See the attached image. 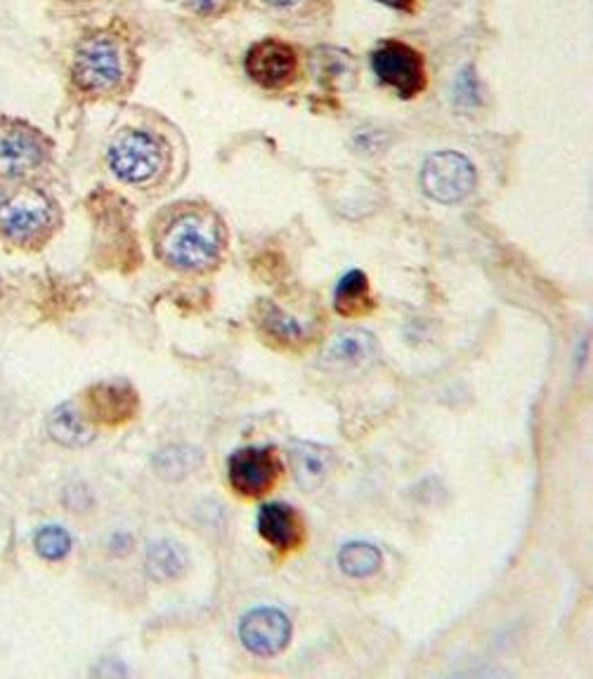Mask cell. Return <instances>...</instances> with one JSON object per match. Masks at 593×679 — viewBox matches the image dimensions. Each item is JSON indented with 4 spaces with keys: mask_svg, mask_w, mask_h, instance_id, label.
Here are the masks:
<instances>
[{
    "mask_svg": "<svg viewBox=\"0 0 593 679\" xmlns=\"http://www.w3.org/2000/svg\"><path fill=\"white\" fill-rule=\"evenodd\" d=\"M475 168L464 153L445 149L431 153L421 170V187L437 203H456L475 189Z\"/></svg>",
    "mask_w": 593,
    "mask_h": 679,
    "instance_id": "7",
    "label": "cell"
},
{
    "mask_svg": "<svg viewBox=\"0 0 593 679\" xmlns=\"http://www.w3.org/2000/svg\"><path fill=\"white\" fill-rule=\"evenodd\" d=\"M60 3H67V6H88V3H95V0H60Z\"/></svg>",
    "mask_w": 593,
    "mask_h": 679,
    "instance_id": "24",
    "label": "cell"
},
{
    "mask_svg": "<svg viewBox=\"0 0 593 679\" xmlns=\"http://www.w3.org/2000/svg\"><path fill=\"white\" fill-rule=\"evenodd\" d=\"M176 3L199 19H220L233 12L239 0H176Z\"/></svg>",
    "mask_w": 593,
    "mask_h": 679,
    "instance_id": "21",
    "label": "cell"
},
{
    "mask_svg": "<svg viewBox=\"0 0 593 679\" xmlns=\"http://www.w3.org/2000/svg\"><path fill=\"white\" fill-rule=\"evenodd\" d=\"M279 470L281 468L275 449H256V446H251V449L233 453V458L227 460L229 483H233L235 491L248 498L270 491L279 477Z\"/></svg>",
    "mask_w": 593,
    "mask_h": 679,
    "instance_id": "9",
    "label": "cell"
},
{
    "mask_svg": "<svg viewBox=\"0 0 593 679\" xmlns=\"http://www.w3.org/2000/svg\"><path fill=\"white\" fill-rule=\"evenodd\" d=\"M369 307H372V298H369L367 277L362 274V271H350V274L340 279L336 288V309L343 317H355V314H365Z\"/></svg>",
    "mask_w": 593,
    "mask_h": 679,
    "instance_id": "16",
    "label": "cell"
},
{
    "mask_svg": "<svg viewBox=\"0 0 593 679\" xmlns=\"http://www.w3.org/2000/svg\"><path fill=\"white\" fill-rule=\"evenodd\" d=\"M48 432L55 441L62 446H86L92 441V430L86 425L83 416L76 411L73 403H62L60 409H55L48 418Z\"/></svg>",
    "mask_w": 593,
    "mask_h": 679,
    "instance_id": "15",
    "label": "cell"
},
{
    "mask_svg": "<svg viewBox=\"0 0 593 679\" xmlns=\"http://www.w3.org/2000/svg\"><path fill=\"white\" fill-rule=\"evenodd\" d=\"M334 456L329 449H324L313 441H296L291 446V470L298 481V487L305 491L319 489L332 472Z\"/></svg>",
    "mask_w": 593,
    "mask_h": 679,
    "instance_id": "13",
    "label": "cell"
},
{
    "mask_svg": "<svg viewBox=\"0 0 593 679\" xmlns=\"http://www.w3.org/2000/svg\"><path fill=\"white\" fill-rule=\"evenodd\" d=\"M71 88L88 100L126 97L138 81V52L117 24L86 33L69 67Z\"/></svg>",
    "mask_w": 593,
    "mask_h": 679,
    "instance_id": "1",
    "label": "cell"
},
{
    "mask_svg": "<svg viewBox=\"0 0 593 679\" xmlns=\"http://www.w3.org/2000/svg\"><path fill=\"white\" fill-rule=\"evenodd\" d=\"M260 323L267 331V336H273L275 340H281V342H296L303 336V328L291 317H286L281 309H277L275 304L263 307V321Z\"/></svg>",
    "mask_w": 593,
    "mask_h": 679,
    "instance_id": "19",
    "label": "cell"
},
{
    "mask_svg": "<svg viewBox=\"0 0 593 679\" xmlns=\"http://www.w3.org/2000/svg\"><path fill=\"white\" fill-rule=\"evenodd\" d=\"M109 170L123 184L147 187L159 180L168 168V151L161 138L149 130H121L107 151Z\"/></svg>",
    "mask_w": 593,
    "mask_h": 679,
    "instance_id": "3",
    "label": "cell"
},
{
    "mask_svg": "<svg viewBox=\"0 0 593 679\" xmlns=\"http://www.w3.org/2000/svg\"><path fill=\"white\" fill-rule=\"evenodd\" d=\"M88 406L95 418L113 425L138 411V395L126 382H102L90 390Z\"/></svg>",
    "mask_w": 593,
    "mask_h": 679,
    "instance_id": "12",
    "label": "cell"
},
{
    "mask_svg": "<svg viewBox=\"0 0 593 679\" xmlns=\"http://www.w3.org/2000/svg\"><path fill=\"white\" fill-rule=\"evenodd\" d=\"M380 565H384V557L369 542H348L338 552V567L353 578H367L376 573Z\"/></svg>",
    "mask_w": 593,
    "mask_h": 679,
    "instance_id": "17",
    "label": "cell"
},
{
    "mask_svg": "<svg viewBox=\"0 0 593 679\" xmlns=\"http://www.w3.org/2000/svg\"><path fill=\"white\" fill-rule=\"evenodd\" d=\"M46 134L22 119H0V178L24 180L50 159Z\"/></svg>",
    "mask_w": 593,
    "mask_h": 679,
    "instance_id": "5",
    "label": "cell"
},
{
    "mask_svg": "<svg viewBox=\"0 0 593 679\" xmlns=\"http://www.w3.org/2000/svg\"><path fill=\"white\" fill-rule=\"evenodd\" d=\"M258 531L277 550H296L303 542V521L298 512L284 502H270L258 512Z\"/></svg>",
    "mask_w": 593,
    "mask_h": 679,
    "instance_id": "11",
    "label": "cell"
},
{
    "mask_svg": "<svg viewBox=\"0 0 593 679\" xmlns=\"http://www.w3.org/2000/svg\"><path fill=\"white\" fill-rule=\"evenodd\" d=\"M159 250L161 258L178 269H208L220 258L223 227L214 212L185 206L161 227Z\"/></svg>",
    "mask_w": 593,
    "mask_h": 679,
    "instance_id": "2",
    "label": "cell"
},
{
    "mask_svg": "<svg viewBox=\"0 0 593 679\" xmlns=\"http://www.w3.org/2000/svg\"><path fill=\"white\" fill-rule=\"evenodd\" d=\"M185 552L176 546V542L159 540L147 550V571L157 580H170L178 578L185 571Z\"/></svg>",
    "mask_w": 593,
    "mask_h": 679,
    "instance_id": "18",
    "label": "cell"
},
{
    "mask_svg": "<svg viewBox=\"0 0 593 679\" xmlns=\"http://www.w3.org/2000/svg\"><path fill=\"white\" fill-rule=\"evenodd\" d=\"M263 6L279 10V12H300L305 8H310L317 0H260Z\"/></svg>",
    "mask_w": 593,
    "mask_h": 679,
    "instance_id": "22",
    "label": "cell"
},
{
    "mask_svg": "<svg viewBox=\"0 0 593 679\" xmlns=\"http://www.w3.org/2000/svg\"><path fill=\"white\" fill-rule=\"evenodd\" d=\"M246 76L263 90H286L298 81L300 60L294 46L279 38H263L244 57Z\"/></svg>",
    "mask_w": 593,
    "mask_h": 679,
    "instance_id": "8",
    "label": "cell"
},
{
    "mask_svg": "<svg viewBox=\"0 0 593 679\" xmlns=\"http://www.w3.org/2000/svg\"><path fill=\"white\" fill-rule=\"evenodd\" d=\"M376 355V340L372 333L359 331V328H353V331H343L338 333L329 347L327 352H324V366L329 368H357L365 366L374 359Z\"/></svg>",
    "mask_w": 593,
    "mask_h": 679,
    "instance_id": "14",
    "label": "cell"
},
{
    "mask_svg": "<svg viewBox=\"0 0 593 679\" xmlns=\"http://www.w3.org/2000/svg\"><path fill=\"white\" fill-rule=\"evenodd\" d=\"M376 3L388 6V8L399 10V12H405V14H414L416 8H418V0H376Z\"/></svg>",
    "mask_w": 593,
    "mask_h": 679,
    "instance_id": "23",
    "label": "cell"
},
{
    "mask_svg": "<svg viewBox=\"0 0 593 679\" xmlns=\"http://www.w3.org/2000/svg\"><path fill=\"white\" fill-rule=\"evenodd\" d=\"M36 550L46 559H62L71 550V538L62 527H43L36 533Z\"/></svg>",
    "mask_w": 593,
    "mask_h": 679,
    "instance_id": "20",
    "label": "cell"
},
{
    "mask_svg": "<svg viewBox=\"0 0 593 679\" xmlns=\"http://www.w3.org/2000/svg\"><path fill=\"white\" fill-rule=\"evenodd\" d=\"M57 220L55 203L36 187H0V237L14 243L43 241Z\"/></svg>",
    "mask_w": 593,
    "mask_h": 679,
    "instance_id": "4",
    "label": "cell"
},
{
    "mask_svg": "<svg viewBox=\"0 0 593 679\" xmlns=\"http://www.w3.org/2000/svg\"><path fill=\"white\" fill-rule=\"evenodd\" d=\"M239 637L248 651L258 656H275L279 653L291 639V620L279 609L260 607L248 611L241 618Z\"/></svg>",
    "mask_w": 593,
    "mask_h": 679,
    "instance_id": "10",
    "label": "cell"
},
{
    "mask_svg": "<svg viewBox=\"0 0 593 679\" xmlns=\"http://www.w3.org/2000/svg\"><path fill=\"white\" fill-rule=\"evenodd\" d=\"M372 69L378 81L395 90L402 100H412L428 86L424 54L402 41H384L372 54Z\"/></svg>",
    "mask_w": 593,
    "mask_h": 679,
    "instance_id": "6",
    "label": "cell"
}]
</instances>
